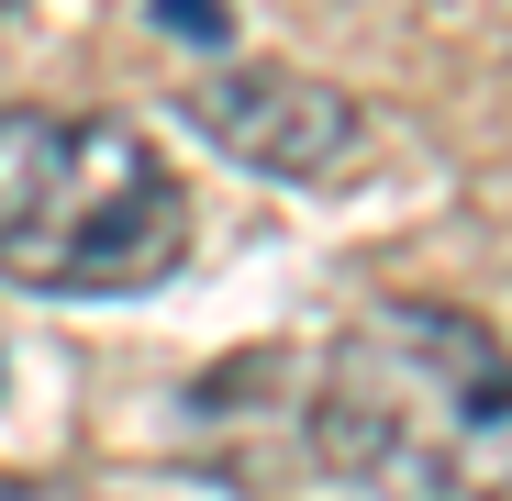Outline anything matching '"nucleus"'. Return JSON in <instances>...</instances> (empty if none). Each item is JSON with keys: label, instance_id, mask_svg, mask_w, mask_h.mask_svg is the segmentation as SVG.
Listing matches in <instances>:
<instances>
[{"label": "nucleus", "instance_id": "obj_1", "mask_svg": "<svg viewBox=\"0 0 512 501\" xmlns=\"http://www.w3.org/2000/svg\"><path fill=\"white\" fill-rule=\"evenodd\" d=\"M357 501H512V346L468 301H368L301 401Z\"/></svg>", "mask_w": 512, "mask_h": 501}, {"label": "nucleus", "instance_id": "obj_2", "mask_svg": "<svg viewBox=\"0 0 512 501\" xmlns=\"http://www.w3.org/2000/svg\"><path fill=\"white\" fill-rule=\"evenodd\" d=\"M190 190L123 112L0 101V279L45 301H123L179 279Z\"/></svg>", "mask_w": 512, "mask_h": 501}, {"label": "nucleus", "instance_id": "obj_3", "mask_svg": "<svg viewBox=\"0 0 512 501\" xmlns=\"http://www.w3.org/2000/svg\"><path fill=\"white\" fill-rule=\"evenodd\" d=\"M179 112L190 134H212L234 167H256V179H346V167L368 156V101H346L334 78L312 67H279V56H212L179 78Z\"/></svg>", "mask_w": 512, "mask_h": 501}, {"label": "nucleus", "instance_id": "obj_4", "mask_svg": "<svg viewBox=\"0 0 512 501\" xmlns=\"http://www.w3.org/2000/svg\"><path fill=\"white\" fill-rule=\"evenodd\" d=\"M156 23H190V34H201V56H223V45H234L223 0H156Z\"/></svg>", "mask_w": 512, "mask_h": 501}, {"label": "nucleus", "instance_id": "obj_5", "mask_svg": "<svg viewBox=\"0 0 512 501\" xmlns=\"http://www.w3.org/2000/svg\"><path fill=\"white\" fill-rule=\"evenodd\" d=\"M0 501H90V490H67V479H23V468H0Z\"/></svg>", "mask_w": 512, "mask_h": 501}, {"label": "nucleus", "instance_id": "obj_6", "mask_svg": "<svg viewBox=\"0 0 512 501\" xmlns=\"http://www.w3.org/2000/svg\"><path fill=\"white\" fill-rule=\"evenodd\" d=\"M0 12H23V0H0Z\"/></svg>", "mask_w": 512, "mask_h": 501}]
</instances>
